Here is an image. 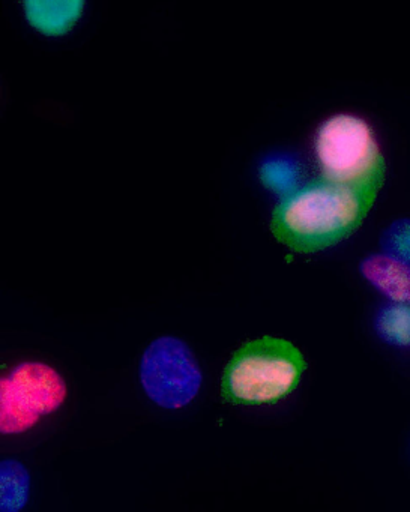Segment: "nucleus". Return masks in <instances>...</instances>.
I'll list each match as a JSON object with an SVG mask.
<instances>
[{
    "label": "nucleus",
    "instance_id": "nucleus-5",
    "mask_svg": "<svg viewBox=\"0 0 410 512\" xmlns=\"http://www.w3.org/2000/svg\"><path fill=\"white\" fill-rule=\"evenodd\" d=\"M202 380L193 352L178 338H158L143 353L140 382L146 395L164 409L188 406L199 394Z\"/></svg>",
    "mask_w": 410,
    "mask_h": 512
},
{
    "label": "nucleus",
    "instance_id": "nucleus-10",
    "mask_svg": "<svg viewBox=\"0 0 410 512\" xmlns=\"http://www.w3.org/2000/svg\"><path fill=\"white\" fill-rule=\"evenodd\" d=\"M301 176V167L290 158H272L260 169L263 185L280 194L283 199L301 188L299 187Z\"/></svg>",
    "mask_w": 410,
    "mask_h": 512
},
{
    "label": "nucleus",
    "instance_id": "nucleus-8",
    "mask_svg": "<svg viewBox=\"0 0 410 512\" xmlns=\"http://www.w3.org/2000/svg\"><path fill=\"white\" fill-rule=\"evenodd\" d=\"M31 476L16 460L0 464V512H20L29 500Z\"/></svg>",
    "mask_w": 410,
    "mask_h": 512
},
{
    "label": "nucleus",
    "instance_id": "nucleus-4",
    "mask_svg": "<svg viewBox=\"0 0 410 512\" xmlns=\"http://www.w3.org/2000/svg\"><path fill=\"white\" fill-rule=\"evenodd\" d=\"M67 398V385L55 368L23 362L0 380V431L20 434L43 416L56 412Z\"/></svg>",
    "mask_w": 410,
    "mask_h": 512
},
{
    "label": "nucleus",
    "instance_id": "nucleus-1",
    "mask_svg": "<svg viewBox=\"0 0 410 512\" xmlns=\"http://www.w3.org/2000/svg\"><path fill=\"white\" fill-rule=\"evenodd\" d=\"M373 202L364 191L320 176L278 203L271 230L292 250L314 253L352 235Z\"/></svg>",
    "mask_w": 410,
    "mask_h": 512
},
{
    "label": "nucleus",
    "instance_id": "nucleus-7",
    "mask_svg": "<svg viewBox=\"0 0 410 512\" xmlns=\"http://www.w3.org/2000/svg\"><path fill=\"white\" fill-rule=\"evenodd\" d=\"M83 2L61 0V2H26L29 22L49 35H61L73 28L82 16Z\"/></svg>",
    "mask_w": 410,
    "mask_h": 512
},
{
    "label": "nucleus",
    "instance_id": "nucleus-3",
    "mask_svg": "<svg viewBox=\"0 0 410 512\" xmlns=\"http://www.w3.org/2000/svg\"><path fill=\"white\" fill-rule=\"evenodd\" d=\"M316 154L322 176L376 199L385 179V161L367 122L337 115L319 128Z\"/></svg>",
    "mask_w": 410,
    "mask_h": 512
},
{
    "label": "nucleus",
    "instance_id": "nucleus-11",
    "mask_svg": "<svg viewBox=\"0 0 410 512\" xmlns=\"http://www.w3.org/2000/svg\"><path fill=\"white\" fill-rule=\"evenodd\" d=\"M383 253L410 265V218L394 221L380 238Z\"/></svg>",
    "mask_w": 410,
    "mask_h": 512
},
{
    "label": "nucleus",
    "instance_id": "nucleus-9",
    "mask_svg": "<svg viewBox=\"0 0 410 512\" xmlns=\"http://www.w3.org/2000/svg\"><path fill=\"white\" fill-rule=\"evenodd\" d=\"M376 331L391 346L410 347V305H385L377 314Z\"/></svg>",
    "mask_w": 410,
    "mask_h": 512
},
{
    "label": "nucleus",
    "instance_id": "nucleus-2",
    "mask_svg": "<svg viewBox=\"0 0 410 512\" xmlns=\"http://www.w3.org/2000/svg\"><path fill=\"white\" fill-rule=\"evenodd\" d=\"M307 364L289 341L263 337L248 341L230 359L221 397L232 404H275L295 391Z\"/></svg>",
    "mask_w": 410,
    "mask_h": 512
},
{
    "label": "nucleus",
    "instance_id": "nucleus-6",
    "mask_svg": "<svg viewBox=\"0 0 410 512\" xmlns=\"http://www.w3.org/2000/svg\"><path fill=\"white\" fill-rule=\"evenodd\" d=\"M359 269L365 280L389 301L410 305V265L382 253L365 257Z\"/></svg>",
    "mask_w": 410,
    "mask_h": 512
}]
</instances>
